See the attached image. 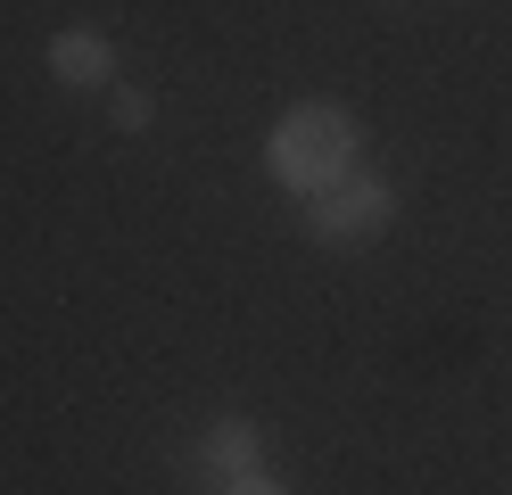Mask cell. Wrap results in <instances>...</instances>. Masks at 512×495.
<instances>
[{
  "label": "cell",
  "mask_w": 512,
  "mask_h": 495,
  "mask_svg": "<svg viewBox=\"0 0 512 495\" xmlns=\"http://www.w3.org/2000/svg\"><path fill=\"white\" fill-rule=\"evenodd\" d=\"M389 223H397V182L347 174V182H331V190L306 198V231L323 248H356V240H372V231H389Z\"/></svg>",
  "instance_id": "obj_2"
},
{
  "label": "cell",
  "mask_w": 512,
  "mask_h": 495,
  "mask_svg": "<svg viewBox=\"0 0 512 495\" xmlns=\"http://www.w3.org/2000/svg\"><path fill=\"white\" fill-rule=\"evenodd\" d=\"M149 91H116V132H149Z\"/></svg>",
  "instance_id": "obj_5"
},
{
  "label": "cell",
  "mask_w": 512,
  "mask_h": 495,
  "mask_svg": "<svg viewBox=\"0 0 512 495\" xmlns=\"http://www.w3.org/2000/svg\"><path fill=\"white\" fill-rule=\"evenodd\" d=\"M265 165H273V182L281 190H331L356 174V124H347V108H331V99H306V108H290L273 124V141H265Z\"/></svg>",
  "instance_id": "obj_1"
},
{
  "label": "cell",
  "mask_w": 512,
  "mask_h": 495,
  "mask_svg": "<svg viewBox=\"0 0 512 495\" xmlns=\"http://www.w3.org/2000/svg\"><path fill=\"white\" fill-rule=\"evenodd\" d=\"M215 495H290V487H281L273 471H240V479H223Z\"/></svg>",
  "instance_id": "obj_6"
},
{
  "label": "cell",
  "mask_w": 512,
  "mask_h": 495,
  "mask_svg": "<svg viewBox=\"0 0 512 495\" xmlns=\"http://www.w3.org/2000/svg\"><path fill=\"white\" fill-rule=\"evenodd\" d=\"M50 75L67 91H100V83H116V42L100 25H58L50 33Z\"/></svg>",
  "instance_id": "obj_3"
},
{
  "label": "cell",
  "mask_w": 512,
  "mask_h": 495,
  "mask_svg": "<svg viewBox=\"0 0 512 495\" xmlns=\"http://www.w3.org/2000/svg\"><path fill=\"white\" fill-rule=\"evenodd\" d=\"M190 462L199 471H215V479H240V471H265V429H256L248 413H223L199 446H190Z\"/></svg>",
  "instance_id": "obj_4"
}]
</instances>
